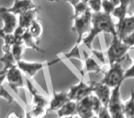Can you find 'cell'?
Instances as JSON below:
<instances>
[{"instance_id": "obj_1", "label": "cell", "mask_w": 134, "mask_h": 118, "mask_svg": "<svg viewBox=\"0 0 134 118\" xmlns=\"http://www.w3.org/2000/svg\"><path fill=\"white\" fill-rule=\"evenodd\" d=\"M91 22V29L82 41L83 44L86 45L89 50H93L92 44L94 40L100 33H109L112 35V37L118 36L116 24L113 21V17L110 14L104 13L102 11L93 13Z\"/></svg>"}, {"instance_id": "obj_2", "label": "cell", "mask_w": 134, "mask_h": 118, "mask_svg": "<svg viewBox=\"0 0 134 118\" xmlns=\"http://www.w3.org/2000/svg\"><path fill=\"white\" fill-rule=\"evenodd\" d=\"M130 49V47L123 43L122 40L119 39L118 36L113 37L111 43L107 50V57L109 66L115 63L122 62L128 55Z\"/></svg>"}, {"instance_id": "obj_3", "label": "cell", "mask_w": 134, "mask_h": 118, "mask_svg": "<svg viewBox=\"0 0 134 118\" xmlns=\"http://www.w3.org/2000/svg\"><path fill=\"white\" fill-rule=\"evenodd\" d=\"M92 11L88 9L86 13L78 17L72 18L74 25L72 26V30L77 34V41L75 44L80 45L84 37L88 33L92 26Z\"/></svg>"}, {"instance_id": "obj_4", "label": "cell", "mask_w": 134, "mask_h": 118, "mask_svg": "<svg viewBox=\"0 0 134 118\" xmlns=\"http://www.w3.org/2000/svg\"><path fill=\"white\" fill-rule=\"evenodd\" d=\"M125 70L123 69L122 62L115 63L110 65L108 71L105 72L104 77L101 79V82L108 85L109 88L113 89L119 85H122L124 79Z\"/></svg>"}, {"instance_id": "obj_5", "label": "cell", "mask_w": 134, "mask_h": 118, "mask_svg": "<svg viewBox=\"0 0 134 118\" xmlns=\"http://www.w3.org/2000/svg\"><path fill=\"white\" fill-rule=\"evenodd\" d=\"M59 60H55L51 63L47 61L46 62H29V61H25L22 59L17 62V66L27 79H33L40 71L43 70L46 66L54 65Z\"/></svg>"}, {"instance_id": "obj_6", "label": "cell", "mask_w": 134, "mask_h": 118, "mask_svg": "<svg viewBox=\"0 0 134 118\" xmlns=\"http://www.w3.org/2000/svg\"><path fill=\"white\" fill-rule=\"evenodd\" d=\"M120 88L121 85H119V86L112 89L109 102L107 106L113 118H125L124 102H122V101H121Z\"/></svg>"}, {"instance_id": "obj_7", "label": "cell", "mask_w": 134, "mask_h": 118, "mask_svg": "<svg viewBox=\"0 0 134 118\" xmlns=\"http://www.w3.org/2000/svg\"><path fill=\"white\" fill-rule=\"evenodd\" d=\"M6 81L8 86L14 90L17 94L21 88L24 87V77L23 73L20 71L17 65L13 66L6 73Z\"/></svg>"}, {"instance_id": "obj_8", "label": "cell", "mask_w": 134, "mask_h": 118, "mask_svg": "<svg viewBox=\"0 0 134 118\" xmlns=\"http://www.w3.org/2000/svg\"><path fill=\"white\" fill-rule=\"evenodd\" d=\"M0 20L3 22L2 30L5 34H11L14 32L19 24L18 16L8 10L5 7H0Z\"/></svg>"}, {"instance_id": "obj_9", "label": "cell", "mask_w": 134, "mask_h": 118, "mask_svg": "<svg viewBox=\"0 0 134 118\" xmlns=\"http://www.w3.org/2000/svg\"><path fill=\"white\" fill-rule=\"evenodd\" d=\"M68 97L71 101H79L85 97L92 94V85L87 84L84 80H80L77 84L70 87Z\"/></svg>"}, {"instance_id": "obj_10", "label": "cell", "mask_w": 134, "mask_h": 118, "mask_svg": "<svg viewBox=\"0 0 134 118\" xmlns=\"http://www.w3.org/2000/svg\"><path fill=\"white\" fill-rule=\"evenodd\" d=\"M92 85V93L96 95L104 106H108L109 102L110 96H111L112 89L109 88L108 85L104 84L101 81L98 82H93L91 83Z\"/></svg>"}, {"instance_id": "obj_11", "label": "cell", "mask_w": 134, "mask_h": 118, "mask_svg": "<svg viewBox=\"0 0 134 118\" xmlns=\"http://www.w3.org/2000/svg\"><path fill=\"white\" fill-rule=\"evenodd\" d=\"M76 115L79 118H93L94 116H96L92 106L91 94L77 101Z\"/></svg>"}, {"instance_id": "obj_12", "label": "cell", "mask_w": 134, "mask_h": 118, "mask_svg": "<svg viewBox=\"0 0 134 118\" xmlns=\"http://www.w3.org/2000/svg\"><path fill=\"white\" fill-rule=\"evenodd\" d=\"M117 35L120 40L124 39L127 35L134 32V14L127 16L124 19L118 21L116 24Z\"/></svg>"}, {"instance_id": "obj_13", "label": "cell", "mask_w": 134, "mask_h": 118, "mask_svg": "<svg viewBox=\"0 0 134 118\" xmlns=\"http://www.w3.org/2000/svg\"><path fill=\"white\" fill-rule=\"evenodd\" d=\"M35 8H41V7L36 5L32 0H15L13 5L8 8V10L14 15L19 16L29 10Z\"/></svg>"}, {"instance_id": "obj_14", "label": "cell", "mask_w": 134, "mask_h": 118, "mask_svg": "<svg viewBox=\"0 0 134 118\" xmlns=\"http://www.w3.org/2000/svg\"><path fill=\"white\" fill-rule=\"evenodd\" d=\"M68 101H70V99L68 97V93L67 92H56L54 90L51 100H49V105L47 110H48V112H57Z\"/></svg>"}, {"instance_id": "obj_15", "label": "cell", "mask_w": 134, "mask_h": 118, "mask_svg": "<svg viewBox=\"0 0 134 118\" xmlns=\"http://www.w3.org/2000/svg\"><path fill=\"white\" fill-rule=\"evenodd\" d=\"M27 87H28L29 92L31 95V105L32 106H41V107H46L48 108L49 105V100L42 96L37 90L35 89L34 85L31 83L30 79H27Z\"/></svg>"}, {"instance_id": "obj_16", "label": "cell", "mask_w": 134, "mask_h": 118, "mask_svg": "<svg viewBox=\"0 0 134 118\" xmlns=\"http://www.w3.org/2000/svg\"><path fill=\"white\" fill-rule=\"evenodd\" d=\"M41 8H35V9L29 10V11L18 16V19H19L18 26L21 27V28L25 29V30H28L30 24L36 19V16H37L38 11Z\"/></svg>"}, {"instance_id": "obj_17", "label": "cell", "mask_w": 134, "mask_h": 118, "mask_svg": "<svg viewBox=\"0 0 134 118\" xmlns=\"http://www.w3.org/2000/svg\"><path fill=\"white\" fill-rule=\"evenodd\" d=\"M76 106L77 101H68L64 105L61 107L59 110L56 112L58 118H64L68 116H74L76 114Z\"/></svg>"}, {"instance_id": "obj_18", "label": "cell", "mask_w": 134, "mask_h": 118, "mask_svg": "<svg viewBox=\"0 0 134 118\" xmlns=\"http://www.w3.org/2000/svg\"><path fill=\"white\" fill-rule=\"evenodd\" d=\"M22 42L26 48L32 49V50L36 51V52L45 53V51L39 46V41H37V40L31 35V33L29 32V30H27L26 32H24V34H23Z\"/></svg>"}, {"instance_id": "obj_19", "label": "cell", "mask_w": 134, "mask_h": 118, "mask_svg": "<svg viewBox=\"0 0 134 118\" xmlns=\"http://www.w3.org/2000/svg\"><path fill=\"white\" fill-rule=\"evenodd\" d=\"M84 71L86 74L88 73H100L102 72V68L97 63V61L92 56L86 55L85 53L84 59Z\"/></svg>"}, {"instance_id": "obj_20", "label": "cell", "mask_w": 134, "mask_h": 118, "mask_svg": "<svg viewBox=\"0 0 134 118\" xmlns=\"http://www.w3.org/2000/svg\"><path fill=\"white\" fill-rule=\"evenodd\" d=\"M48 112L46 107L30 105L25 112V118H45Z\"/></svg>"}, {"instance_id": "obj_21", "label": "cell", "mask_w": 134, "mask_h": 118, "mask_svg": "<svg viewBox=\"0 0 134 118\" xmlns=\"http://www.w3.org/2000/svg\"><path fill=\"white\" fill-rule=\"evenodd\" d=\"M0 62L2 63L4 68H3L2 71L4 72L5 74L7 73L9 68H11L13 66L17 65V61L15 60L13 54H12L11 52H7V53H3V55L0 58Z\"/></svg>"}, {"instance_id": "obj_22", "label": "cell", "mask_w": 134, "mask_h": 118, "mask_svg": "<svg viewBox=\"0 0 134 118\" xmlns=\"http://www.w3.org/2000/svg\"><path fill=\"white\" fill-rule=\"evenodd\" d=\"M25 48H26V47H25L22 40H18V41L14 42L13 45H12V48H11V53L17 62L22 60Z\"/></svg>"}, {"instance_id": "obj_23", "label": "cell", "mask_w": 134, "mask_h": 118, "mask_svg": "<svg viewBox=\"0 0 134 118\" xmlns=\"http://www.w3.org/2000/svg\"><path fill=\"white\" fill-rule=\"evenodd\" d=\"M125 118H134V90H131L130 97L124 102Z\"/></svg>"}, {"instance_id": "obj_24", "label": "cell", "mask_w": 134, "mask_h": 118, "mask_svg": "<svg viewBox=\"0 0 134 118\" xmlns=\"http://www.w3.org/2000/svg\"><path fill=\"white\" fill-rule=\"evenodd\" d=\"M29 32L31 33V35L35 38L37 41H40L41 38V35H42V32H43V28H42V25L41 23L40 22L39 20L35 19L33 22L30 24V26L29 27Z\"/></svg>"}, {"instance_id": "obj_25", "label": "cell", "mask_w": 134, "mask_h": 118, "mask_svg": "<svg viewBox=\"0 0 134 118\" xmlns=\"http://www.w3.org/2000/svg\"><path fill=\"white\" fill-rule=\"evenodd\" d=\"M6 80V74L0 75V98L6 100L8 103H12L14 101V98L10 95V93L3 87V83Z\"/></svg>"}, {"instance_id": "obj_26", "label": "cell", "mask_w": 134, "mask_h": 118, "mask_svg": "<svg viewBox=\"0 0 134 118\" xmlns=\"http://www.w3.org/2000/svg\"><path fill=\"white\" fill-rule=\"evenodd\" d=\"M128 7L119 4V6H117L115 8L113 13H112V17L116 18L118 19V21L122 20V19H124L128 16Z\"/></svg>"}, {"instance_id": "obj_27", "label": "cell", "mask_w": 134, "mask_h": 118, "mask_svg": "<svg viewBox=\"0 0 134 118\" xmlns=\"http://www.w3.org/2000/svg\"><path fill=\"white\" fill-rule=\"evenodd\" d=\"M86 3L92 13L102 11V0H88Z\"/></svg>"}, {"instance_id": "obj_28", "label": "cell", "mask_w": 134, "mask_h": 118, "mask_svg": "<svg viewBox=\"0 0 134 118\" xmlns=\"http://www.w3.org/2000/svg\"><path fill=\"white\" fill-rule=\"evenodd\" d=\"M115 8V5L110 0H102V12L112 15Z\"/></svg>"}, {"instance_id": "obj_29", "label": "cell", "mask_w": 134, "mask_h": 118, "mask_svg": "<svg viewBox=\"0 0 134 118\" xmlns=\"http://www.w3.org/2000/svg\"><path fill=\"white\" fill-rule=\"evenodd\" d=\"M64 56L68 58V59H70V58L80 59V47H79V45L75 44L70 52H68L67 54H64Z\"/></svg>"}, {"instance_id": "obj_30", "label": "cell", "mask_w": 134, "mask_h": 118, "mask_svg": "<svg viewBox=\"0 0 134 118\" xmlns=\"http://www.w3.org/2000/svg\"><path fill=\"white\" fill-rule=\"evenodd\" d=\"M97 118H113L107 106H102V108L100 109L98 114H97Z\"/></svg>"}, {"instance_id": "obj_31", "label": "cell", "mask_w": 134, "mask_h": 118, "mask_svg": "<svg viewBox=\"0 0 134 118\" xmlns=\"http://www.w3.org/2000/svg\"><path fill=\"white\" fill-rule=\"evenodd\" d=\"M123 43H126L128 46L130 47V49L132 47H134V32H132L131 33H130L129 35H127L124 39H122Z\"/></svg>"}, {"instance_id": "obj_32", "label": "cell", "mask_w": 134, "mask_h": 118, "mask_svg": "<svg viewBox=\"0 0 134 118\" xmlns=\"http://www.w3.org/2000/svg\"><path fill=\"white\" fill-rule=\"evenodd\" d=\"M134 79V64L131 65L127 70H125L124 73V79Z\"/></svg>"}, {"instance_id": "obj_33", "label": "cell", "mask_w": 134, "mask_h": 118, "mask_svg": "<svg viewBox=\"0 0 134 118\" xmlns=\"http://www.w3.org/2000/svg\"><path fill=\"white\" fill-rule=\"evenodd\" d=\"M92 52H93V54H95V56L97 58H98L99 60H100V62L102 63V64H105L106 63V61H105V57H104V54H103L102 52H100V51H97V50H92Z\"/></svg>"}, {"instance_id": "obj_34", "label": "cell", "mask_w": 134, "mask_h": 118, "mask_svg": "<svg viewBox=\"0 0 134 118\" xmlns=\"http://www.w3.org/2000/svg\"><path fill=\"white\" fill-rule=\"evenodd\" d=\"M7 118H23V116H20L16 112H10L9 114H8Z\"/></svg>"}, {"instance_id": "obj_35", "label": "cell", "mask_w": 134, "mask_h": 118, "mask_svg": "<svg viewBox=\"0 0 134 118\" xmlns=\"http://www.w3.org/2000/svg\"><path fill=\"white\" fill-rule=\"evenodd\" d=\"M63 1H65V2H68L69 4H71L72 6H73V8H74L75 5H77L79 2H81L82 0H63Z\"/></svg>"}, {"instance_id": "obj_36", "label": "cell", "mask_w": 134, "mask_h": 118, "mask_svg": "<svg viewBox=\"0 0 134 118\" xmlns=\"http://www.w3.org/2000/svg\"><path fill=\"white\" fill-rule=\"evenodd\" d=\"M130 3H131V0H120V5H123V6H126V7H130Z\"/></svg>"}, {"instance_id": "obj_37", "label": "cell", "mask_w": 134, "mask_h": 118, "mask_svg": "<svg viewBox=\"0 0 134 118\" xmlns=\"http://www.w3.org/2000/svg\"><path fill=\"white\" fill-rule=\"evenodd\" d=\"M112 3H113L114 5H115V7H117V6H119V3H120V0H110Z\"/></svg>"}, {"instance_id": "obj_38", "label": "cell", "mask_w": 134, "mask_h": 118, "mask_svg": "<svg viewBox=\"0 0 134 118\" xmlns=\"http://www.w3.org/2000/svg\"><path fill=\"white\" fill-rule=\"evenodd\" d=\"M49 1H50V2H57L58 0H49Z\"/></svg>"}, {"instance_id": "obj_39", "label": "cell", "mask_w": 134, "mask_h": 118, "mask_svg": "<svg viewBox=\"0 0 134 118\" xmlns=\"http://www.w3.org/2000/svg\"><path fill=\"white\" fill-rule=\"evenodd\" d=\"M64 118H75V115H74V116H68V117H64Z\"/></svg>"}, {"instance_id": "obj_40", "label": "cell", "mask_w": 134, "mask_h": 118, "mask_svg": "<svg viewBox=\"0 0 134 118\" xmlns=\"http://www.w3.org/2000/svg\"><path fill=\"white\" fill-rule=\"evenodd\" d=\"M1 74H5V73H3V72H2V70H0V75H1Z\"/></svg>"}, {"instance_id": "obj_41", "label": "cell", "mask_w": 134, "mask_h": 118, "mask_svg": "<svg viewBox=\"0 0 134 118\" xmlns=\"http://www.w3.org/2000/svg\"><path fill=\"white\" fill-rule=\"evenodd\" d=\"M93 118H97V115H96V116H94V117Z\"/></svg>"}, {"instance_id": "obj_42", "label": "cell", "mask_w": 134, "mask_h": 118, "mask_svg": "<svg viewBox=\"0 0 134 118\" xmlns=\"http://www.w3.org/2000/svg\"><path fill=\"white\" fill-rule=\"evenodd\" d=\"M131 49H133V50H134V47H132V48ZM133 60H134V57H133Z\"/></svg>"}, {"instance_id": "obj_43", "label": "cell", "mask_w": 134, "mask_h": 118, "mask_svg": "<svg viewBox=\"0 0 134 118\" xmlns=\"http://www.w3.org/2000/svg\"><path fill=\"white\" fill-rule=\"evenodd\" d=\"M23 118H25V116H23Z\"/></svg>"}]
</instances>
